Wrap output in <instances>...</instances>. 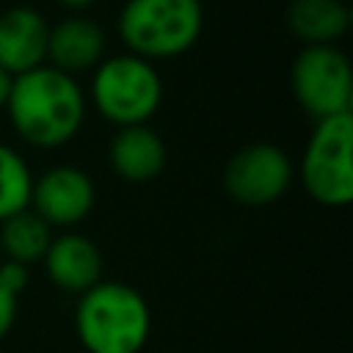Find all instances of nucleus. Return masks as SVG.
Returning <instances> with one entry per match:
<instances>
[{"label":"nucleus","instance_id":"1","mask_svg":"<svg viewBox=\"0 0 353 353\" xmlns=\"http://www.w3.org/2000/svg\"><path fill=\"white\" fill-rule=\"evenodd\" d=\"M85 108L88 102L77 77L44 63L14 77L3 110L8 113L17 138L28 146L61 149L80 132Z\"/></svg>","mask_w":353,"mask_h":353},{"label":"nucleus","instance_id":"2","mask_svg":"<svg viewBox=\"0 0 353 353\" xmlns=\"http://www.w3.org/2000/svg\"><path fill=\"white\" fill-rule=\"evenodd\" d=\"M74 336L85 353H141L152 336V309L132 284L102 279L77 298Z\"/></svg>","mask_w":353,"mask_h":353},{"label":"nucleus","instance_id":"3","mask_svg":"<svg viewBox=\"0 0 353 353\" xmlns=\"http://www.w3.org/2000/svg\"><path fill=\"white\" fill-rule=\"evenodd\" d=\"M130 55L149 63L171 61L193 50L204 30L201 0H127L116 19Z\"/></svg>","mask_w":353,"mask_h":353},{"label":"nucleus","instance_id":"4","mask_svg":"<svg viewBox=\"0 0 353 353\" xmlns=\"http://www.w3.org/2000/svg\"><path fill=\"white\" fill-rule=\"evenodd\" d=\"M91 105L94 110L119 127L149 124L163 105V80L154 63L121 52L105 55L91 74Z\"/></svg>","mask_w":353,"mask_h":353},{"label":"nucleus","instance_id":"5","mask_svg":"<svg viewBox=\"0 0 353 353\" xmlns=\"http://www.w3.org/2000/svg\"><path fill=\"white\" fill-rule=\"evenodd\" d=\"M295 176L306 196L323 207H347L353 201V113L314 121Z\"/></svg>","mask_w":353,"mask_h":353},{"label":"nucleus","instance_id":"6","mask_svg":"<svg viewBox=\"0 0 353 353\" xmlns=\"http://www.w3.org/2000/svg\"><path fill=\"white\" fill-rule=\"evenodd\" d=\"M290 88L301 110L314 121L353 113V69L336 44L303 47L292 61Z\"/></svg>","mask_w":353,"mask_h":353},{"label":"nucleus","instance_id":"7","mask_svg":"<svg viewBox=\"0 0 353 353\" xmlns=\"http://www.w3.org/2000/svg\"><path fill=\"white\" fill-rule=\"evenodd\" d=\"M295 179L292 157L270 141L240 146L223 168V190L243 207H268L279 201Z\"/></svg>","mask_w":353,"mask_h":353},{"label":"nucleus","instance_id":"8","mask_svg":"<svg viewBox=\"0 0 353 353\" xmlns=\"http://www.w3.org/2000/svg\"><path fill=\"white\" fill-rule=\"evenodd\" d=\"M97 204V188L80 165H52L33 176L30 210L50 229H72L83 223Z\"/></svg>","mask_w":353,"mask_h":353},{"label":"nucleus","instance_id":"9","mask_svg":"<svg viewBox=\"0 0 353 353\" xmlns=\"http://www.w3.org/2000/svg\"><path fill=\"white\" fill-rule=\"evenodd\" d=\"M50 22L33 6H11L0 14V69L19 77L47 63Z\"/></svg>","mask_w":353,"mask_h":353},{"label":"nucleus","instance_id":"10","mask_svg":"<svg viewBox=\"0 0 353 353\" xmlns=\"http://www.w3.org/2000/svg\"><path fill=\"white\" fill-rule=\"evenodd\" d=\"M108 36L99 22L85 14H69L61 22L50 25L47 36V63L66 74L94 72L97 63L108 55Z\"/></svg>","mask_w":353,"mask_h":353},{"label":"nucleus","instance_id":"11","mask_svg":"<svg viewBox=\"0 0 353 353\" xmlns=\"http://www.w3.org/2000/svg\"><path fill=\"white\" fill-rule=\"evenodd\" d=\"M41 262L47 279L63 292L80 295L102 281V251L80 232H63L52 237Z\"/></svg>","mask_w":353,"mask_h":353},{"label":"nucleus","instance_id":"12","mask_svg":"<svg viewBox=\"0 0 353 353\" xmlns=\"http://www.w3.org/2000/svg\"><path fill=\"white\" fill-rule=\"evenodd\" d=\"M165 160H168L165 143L160 132H154L149 124L119 127L108 146V163L113 174L132 185L157 179L165 168Z\"/></svg>","mask_w":353,"mask_h":353},{"label":"nucleus","instance_id":"13","mask_svg":"<svg viewBox=\"0 0 353 353\" xmlns=\"http://www.w3.org/2000/svg\"><path fill=\"white\" fill-rule=\"evenodd\" d=\"M284 19L303 47L336 44L350 30V8L342 0H292Z\"/></svg>","mask_w":353,"mask_h":353},{"label":"nucleus","instance_id":"14","mask_svg":"<svg viewBox=\"0 0 353 353\" xmlns=\"http://www.w3.org/2000/svg\"><path fill=\"white\" fill-rule=\"evenodd\" d=\"M52 243V229L28 207L0 223V251L6 259L30 268L41 262Z\"/></svg>","mask_w":353,"mask_h":353},{"label":"nucleus","instance_id":"15","mask_svg":"<svg viewBox=\"0 0 353 353\" xmlns=\"http://www.w3.org/2000/svg\"><path fill=\"white\" fill-rule=\"evenodd\" d=\"M33 174L28 160L8 143H0V223L30 204Z\"/></svg>","mask_w":353,"mask_h":353},{"label":"nucleus","instance_id":"16","mask_svg":"<svg viewBox=\"0 0 353 353\" xmlns=\"http://www.w3.org/2000/svg\"><path fill=\"white\" fill-rule=\"evenodd\" d=\"M30 276H28V268L19 265V262H11V259H0V284L6 290H11L14 295H19L25 287H28Z\"/></svg>","mask_w":353,"mask_h":353},{"label":"nucleus","instance_id":"17","mask_svg":"<svg viewBox=\"0 0 353 353\" xmlns=\"http://www.w3.org/2000/svg\"><path fill=\"white\" fill-rule=\"evenodd\" d=\"M17 312H19V295H14L11 290H6L0 284V342L8 336V331L17 323Z\"/></svg>","mask_w":353,"mask_h":353},{"label":"nucleus","instance_id":"18","mask_svg":"<svg viewBox=\"0 0 353 353\" xmlns=\"http://www.w3.org/2000/svg\"><path fill=\"white\" fill-rule=\"evenodd\" d=\"M11 83H14V77L6 72V69H0V110L6 108V102H8V94H11Z\"/></svg>","mask_w":353,"mask_h":353},{"label":"nucleus","instance_id":"19","mask_svg":"<svg viewBox=\"0 0 353 353\" xmlns=\"http://www.w3.org/2000/svg\"><path fill=\"white\" fill-rule=\"evenodd\" d=\"M61 8H66V11H74V14H80V11H85V8H91L97 0H55Z\"/></svg>","mask_w":353,"mask_h":353}]
</instances>
